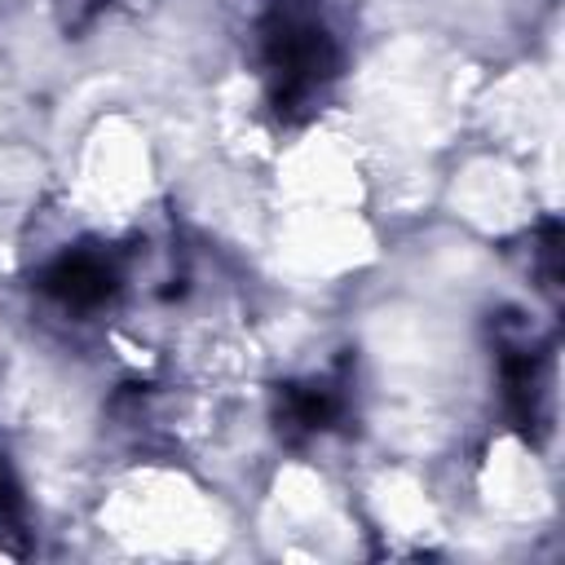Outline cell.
<instances>
[{"mask_svg":"<svg viewBox=\"0 0 565 565\" xmlns=\"http://www.w3.org/2000/svg\"><path fill=\"white\" fill-rule=\"evenodd\" d=\"M102 4H106V0H57V9H62L71 22H84V18H93Z\"/></svg>","mask_w":565,"mask_h":565,"instance_id":"277c9868","label":"cell"},{"mask_svg":"<svg viewBox=\"0 0 565 565\" xmlns=\"http://www.w3.org/2000/svg\"><path fill=\"white\" fill-rule=\"evenodd\" d=\"M260 62L278 115H305L327 97L340 71V49L309 4L287 0L260 26Z\"/></svg>","mask_w":565,"mask_h":565,"instance_id":"6da1fadb","label":"cell"},{"mask_svg":"<svg viewBox=\"0 0 565 565\" xmlns=\"http://www.w3.org/2000/svg\"><path fill=\"white\" fill-rule=\"evenodd\" d=\"M44 291L62 305V309H75V313H88V309H102L115 291H119V269L106 252H93V247H71L62 252L49 269H44Z\"/></svg>","mask_w":565,"mask_h":565,"instance_id":"7a4b0ae2","label":"cell"},{"mask_svg":"<svg viewBox=\"0 0 565 565\" xmlns=\"http://www.w3.org/2000/svg\"><path fill=\"white\" fill-rule=\"evenodd\" d=\"M344 411V393L335 380H305V384H287L278 393V433H287L291 441L300 437H318L327 433Z\"/></svg>","mask_w":565,"mask_h":565,"instance_id":"3957f363","label":"cell"}]
</instances>
